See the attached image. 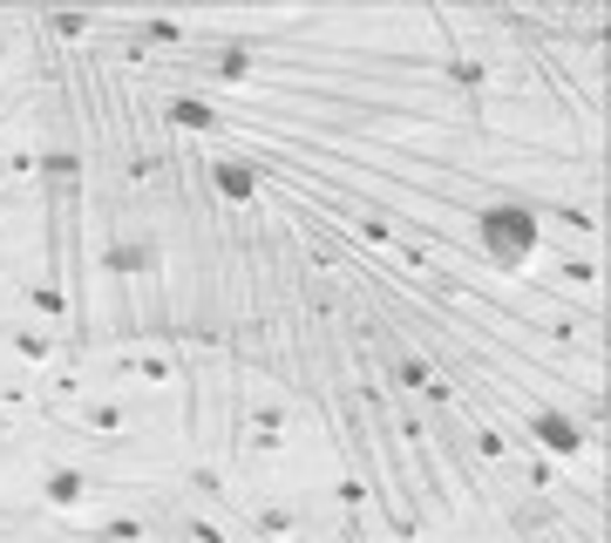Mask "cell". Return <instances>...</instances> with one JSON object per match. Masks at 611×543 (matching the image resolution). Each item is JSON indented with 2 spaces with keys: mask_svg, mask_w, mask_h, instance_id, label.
Instances as JSON below:
<instances>
[{
  "mask_svg": "<svg viewBox=\"0 0 611 543\" xmlns=\"http://www.w3.org/2000/svg\"><path fill=\"white\" fill-rule=\"evenodd\" d=\"M82 496H88V475H82V469H48V475H41V503H48V509H75Z\"/></svg>",
  "mask_w": 611,
  "mask_h": 543,
  "instance_id": "cell-7",
  "label": "cell"
},
{
  "mask_svg": "<svg viewBox=\"0 0 611 543\" xmlns=\"http://www.w3.org/2000/svg\"><path fill=\"white\" fill-rule=\"evenodd\" d=\"M211 190H218L225 204H259V164H244V156H218V164H211Z\"/></svg>",
  "mask_w": 611,
  "mask_h": 543,
  "instance_id": "cell-4",
  "label": "cell"
},
{
  "mask_svg": "<svg viewBox=\"0 0 611 543\" xmlns=\"http://www.w3.org/2000/svg\"><path fill=\"white\" fill-rule=\"evenodd\" d=\"M211 75H218V82H244V75H252V48H218Z\"/></svg>",
  "mask_w": 611,
  "mask_h": 543,
  "instance_id": "cell-9",
  "label": "cell"
},
{
  "mask_svg": "<svg viewBox=\"0 0 611 543\" xmlns=\"http://www.w3.org/2000/svg\"><path fill=\"white\" fill-rule=\"evenodd\" d=\"M103 272H122V279H136V272H157V238L149 232H122L103 245Z\"/></svg>",
  "mask_w": 611,
  "mask_h": 543,
  "instance_id": "cell-3",
  "label": "cell"
},
{
  "mask_svg": "<svg viewBox=\"0 0 611 543\" xmlns=\"http://www.w3.org/2000/svg\"><path fill=\"white\" fill-rule=\"evenodd\" d=\"M543 245V225H537V204L524 198H496L476 211V251L489 272H524Z\"/></svg>",
  "mask_w": 611,
  "mask_h": 543,
  "instance_id": "cell-1",
  "label": "cell"
},
{
  "mask_svg": "<svg viewBox=\"0 0 611 543\" xmlns=\"http://www.w3.org/2000/svg\"><path fill=\"white\" fill-rule=\"evenodd\" d=\"M543 523H550L543 503H516V530H543Z\"/></svg>",
  "mask_w": 611,
  "mask_h": 543,
  "instance_id": "cell-10",
  "label": "cell"
},
{
  "mask_svg": "<svg viewBox=\"0 0 611 543\" xmlns=\"http://www.w3.org/2000/svg\"><path fill=\"white\" fill-rule=\"evenodd\" d=\"M41 177H48V190H75V184H82V164H75L69 150H48V156H41Z\"/></svg>",
  "mask_w": 611,
  "mask_h": 543,
  "instance_id": "cell-8",
  "label": "cell"
},
{
  "mask_svg": "<svg viewBox=\"0 0 611 543\" xmlns=\"http://www.w3.org/2000/svg\"><path fill=\"white\" fill-rule=\"evenodd\" d=\"M164 116L177 122L183 137H211V130H218V109H211L204 95H170V103H164Z\"/></svg>",
  "mask_w": 611,
  "mask_h": 543,
  "instance_id": "cell-5",
  "label": "cell"
},
{
  "mask_svg": "<svg viewBox=\"0 0 611 543\" xmlns=\"http://www.w3.org/2000/svg\"><path fill=\"white\" fill-rule=\"evenodd\" d=\"M524 428H530V441H537V449H550L558 462H577V456H585V422H577L571 408H550V401H537V408L524 414Z\"/></svg>",
  "mask_w": 611,
  "mask_h": 543,
  "instance_id": "cell-2",
  "label": "cell"
},
{
  "mask_svg": "<svg viewBox=\"0 0 611 543\" xmlns=\"http://www.w3.org/2000/svg\"><path fill=\"white\" fill-rule=\"evenodd\" d=\"M387 367H394V388H408V394H442V388H435V367H428L421 354H408V346H394Z\"/></svg>",
  "mask_w": 611,
  "mask_h": 543,
  "instance_id": "cell-6",
  "label": "cell"
}]
</instances>
